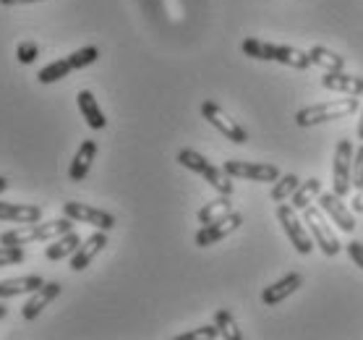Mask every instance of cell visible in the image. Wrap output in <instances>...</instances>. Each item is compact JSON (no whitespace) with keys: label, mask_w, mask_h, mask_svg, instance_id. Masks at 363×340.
<instances>
[{"label":"cell","mask_w":363,"mask_h":340,"mask_svg":"<svg viewBox=\"0 0 363 340\" xmlns=\"http://www.w3.org/2000/svg\"><path fill=\"white\" fill-rule=\"evenodd\" d=\"M223 170L230 178H248V181L272 183L280 178V168L269 165V163H243V160H225Z\"/></svg>","instance_id":"obj_9"},{"label":"cell","mask_w":363,"mask_h":340,"mask_svg":"<svg viewBox=\"0 0 363 340\" xmlns=\"http://www.w3.org/2000/svg\"><path fill=\"white\" fill-rule=\"evenodd\" d=\"M201 116L209 126H215L217 131L223 133L225 139H230L233 144H246L248 141V133L246 128L238 124V121H233L228 113H225L215 100H204L201 102Z\"/></svg>","instance_id":"obj_5"},{"label":"cell","mask_w":363,"mask_h":340,"mask_svg":"<svg viewBox=\"0 0 363 340\" xmlns=\"http://www.w3.org/2000/svg\"><path fill=\"white\" fill-rule=\"evenodd\" d=\"M361 102L355 100L353 94H347L345 100H335V102H322V105H311V108H303L296 113V124L298 126H319L327 124V121H340L345 116H353L358 110Z\"/></svg>","instance_id":"obj_4"},{"label":"cell","mask_w":363,"mask_h":340,"mask_svg":"<svg viewBox=\"0 0 363 340\" xmlns=\"http://www.w3.org/2000/svg\"><path fill=\"white\" fill-rule=\"evenodd\" d=\"M277 220H280V225L285 228L290 243L296 246L298 254H311V249H314V238L306 233L303 220H298L296 207H290V204H282L280 202V204H277Z\"/></svg>","instance_id":"obj_7"},{"label":"cell","mask_w":363,"mask_h":340,"mask_svg":"<svg viewBox=\"0 0 363 340\" xmlns=\"http://www.w3.org/2000/svg\"><path fill=\"white\" fill-rule=\"evenodd\" d=\"M76 102H79V110H82V116L89 128L102 131V128L108 126V118H105V113H102V108H99V102L94 100V94H91L89 89L79 92V94H76Z\"/></svg>","instance_id":"obj_18"},{"label":"cell","mask_w":363,"mask_h":340,"mask_svg":"<svg viewBox=\"0 0 363 340\" xmlns=\"http://www.w3.org/2000/svg\"><path fill=\"white\" fill-rule=\"evenodd\" d=\"M74 228V220L71 217H58V220H50V223H26L16 231H6L0 236V243H13V246H26V243H34V241H48V238H58L63 233H68Z\"/></svg>","instance_id":"obj_2"},{"label":"cell","mask_w":363,"mask_h":340,"mask_svg":"<svg viewBox=\"0 0 363 340\" xmlns=\"http://www.w3.org/2000/svg\"><path fill=\"white\" fill-rule=\"evenodd\" d=\"M178 163H181L186 170H191V173H199L201 178H204L212 189L217 191V194H228V197H233V178L225 170H220V168H215L209 160L204 158V155H199L196 150H181L178 152Z\"/></svg>","instance_id":"obj_3"},{"label":"cell","mask_w":363,"mask_h":340,"mask_svg":"<svg viewBox=\"0 0 363 340\" xmlns=\"http://www.w3.org/2000/svg\"><path fill=\"white\" fill-rule=\"evenodd\" d=\"M353 186V144L340 139L335 147V165H332V189L337 197H345Z\"/></svg>","instance_id":"obj_6"},{"label":"cell","mask_w":363,"mask_h":340,"mask_svg":"<svg viewBox=\"0 0 363 340\" xmlns=\"http://www.w3.org/2000/svg\"><path fill=\"white\" fill-rule=\"evenodd\" d=\"M9 314V307H6V304H3V301H0V319H3V317Z\"/></svg>","instance_id":"obj_38"},{"label":"cell","mask_w":363,"mask_h":340,"mask_svg":"<svg viewBox=\"0 0 363 340\" xmlns=\"http://www.w3.org/2000/svg\"><path fill=\"white\" fill-rule=\"evenodd\" d=\"M243 225V215L240 212H230V215L220 217L215 223L201 225V231L196 233V246L199 249H206V246H215L217 241L228 238L230 233H235Z\"/></svg>","instance_id":"obj_11"},{"label":"cell","mask_w":363,"mask_h":340,"mask_svg":"<svg viewBox=\"0 0 363 340\" xmlns=\"http://www.w3.org/2000/svg\"><path fill=\"white\" fill-rule=\"evenodd\" d=\"M0 220H9V223H40L42 209L37 204H13V202H0Z\"/></svg>","instance_id":"obj_19"},{"label":"cell","mask_w":363,"mask_h":340,"mask_svg":"<svg viewBox=\"0 0 363 340\" xmlns=\"http://www.w3.org/2000/svg\"><path fill=\"white\" fill-rule=\"evenodd\" d=\"M37 58H40V45H37V42H21V45L16 48V60H18V63L29 66V63H34Z\"/></svg>","instance_id":"obj_31"},{"label":"cell","mask_w":363,"mask_h":340,"mask_svg":"<svg viewBox=\"0 0 363 340\" xmlns=\"http://www.w3.org/2000/svg\"><path fill=\"white\" fill-rule=\"evenodd\" d=\"M97 58H99V50L94 48V45H86V48H82V50H76V53H71V55H68L71 66H74V71L91 66V63H94Z\"/></svg>","instance_id":"obj_29"},{"label":"cell","mask_w":363,"mask_h":340,"mask_svg":"<svg viewBox=\"0 0 363 340\" xmlns=\"http://www.w3.org/2000/svg\"><path fill=\"white\" fill-rule=\"evenodd\" d=\"M71 71H74L71 60L60 58V60H55V63H50V66L42 68L40 74H37V82L40 84H55V82H60V79H66Z\"/></svg>","instance_id":"obj_25"},{"label":"cell","mask_w":363,"mask_h":340,"mask_svg":"<svg viewBox=\"0 0 363 340\" xmlns=\"http://www.w3.org/2000/svg\"><path fill=\"white\" fill-rule=\"evenodd\" d=\"M319 194H322V181H319V178H308V181L301 183L296 189V194H293V207L306 209Z\"/></svg>","instance_id":"obj_24"},{"label":"cell","mask_w":363,"mask_h":340,"mask_svg":"<svg viewBox=\"0 0 363 340\" xmlns=\"http://www.w3.org/2000/svg\"><path fill=\"white\" fill-rule=\"evenodd\" d=\"M347 254H350V259L363 270V243L361 241H350V243H347Z\"/></svg>","instance_id":"obj_33"},{"label":"cell","mask_w":363,"mask_h":340,"mask_svg":"<svg viewBox=\"0 0 363 340\" xmlns=\"http://www.w3.org/2000/svg\"><path fill=\"white\" fill-rule=\"evenodd\" d=\"M355 133H358V139L363 141V110H361V121H358V128H355Z\"/></svg>","instance_id":"obj_36"},{"label":"cell","mask_w":363,"mask_h":340,"mask_svg":"<svg viewBox=\"0 0 363 340\" xmlns=\"http://www.w3.org/2000/svg\"><path fill=\"white\" fill-rule=\"evenodd\" d=\"M9 189V181H6V178H3V175H0V194H3V191Z\"/></svg>","instance_id":"obj_37"},{"label":"cell","mask_w":363,"mask_h":340,"mask_svg":"<svg viewBox=\"0 0 363 340\" xmlns=\"http://www.w3.org/2000/svg\"><path fill=\"white\" fill-rule=\"evenodd\" d=\"M353 212H358V215L363 212V189H358V194H355V199H353Z\"/></svg>","instance_id":"obj_34"},{"label":"cell","mask_w":363,"mask_h":340,"mask_svg":"<svg viewBox=\"0 0 363 340\" xmlns=\"http://www.w3.org/2000/svg\"><path fill=\"white\" fill-rule=\"evenodd\" d=\"M215 338H223V335H220V327H217V324H204V327H196V330H191V332H183V335H178L175 340H215Z\"/></svg>","instance_id":"obj_30"},{"label":"cell","mask_w":363,"mask_h":340,"mask_svg":"<svg viewBox=\"0 0 363 340\" xmlns=\"http://www.w3.org/2000/svg\"><path fill=\"white\" fill-rule=\"evenodd\" d=\"M319 207L327 212V215L335 220V223L342 228L345 233H353L355 231V217H353V212L342 204V197H337L335 191L332 194H319Z\"/></svg>","instance_id":"obj_14"},{"label":"cell","mask_w":363,"mask_h":340,"mask_svg":"<svg viewBox=\"0 0 363 340\" xmlns=\"http://www.w3.org/2000/svg\"><path fill=\"white\" fill-rule=\"evenodd\" d=\"M322 87L332 92H342V94H353V97L363 94V79L345 74V71H324Z\"/></svg>","instance_id":"obj_17"},{"label":"cell","mask_w":363,"mask_h":340,"mask_svg":"<svg viewBox=\"0 0 363 340\" xmlns=\"http://www.w3.org/2000/svg\"><path fill=\"white\" fill-rule=\"evenodd\" d=\"M301 285H303V278H301V273H288L285 278H280L277 283H272L269 288H264V293H262V301H264L267 307H277V304H282L285 299H290V296H293Z\"/></svg>","instance_id":"obj_15"},{"label":"cell","mask_w":363,"mask_h":340,"mask_svg":"<svg viewBox=\"0 0 363 340\" xmlns=\"http://www.w3.org/2000/svg\"><path fill=\"white\" fill-rule=\"evenodd\" d=\"M94 155H97V141L94 139H84L76 150L74 160H71V168H68V178L74 183H82L86 175H89V168L94 163Z\"/></svg>","instance_id":"obj_16"},{"label":"cell","mask_w":363,"mask_h":340,"mask_svg":"<svg viewBox=\"0 0 363 340\" xmlns=\"http://www.w3.org/2000/svg\"><path fill=\"white\" fill-rule=\"evenodd\" d=\"M240 48H243V53H246L248 58H254V60H277L282 66L298 68V71H306V68L311 66L308 53L298 50V48H290V45H274V42L248 37V40H243Z\"/></svg>","instance_id":"obj_1"},{"label":"cell","mask_w":363,"mask_h":340,"mask_svg":"<svg viewBox=\"0 0 363 340\" xmlns=\"http://www.w3.org/2000/svg\"><path fill=\"white\" fill-rule=\"evenodd\" d=\"M60 296V283H45L42 288H37L29 296V301L24 304V309H21V317H24L26 322H32V319H37V317L42 314V309H48L52 301Z\"/></svg>","instance_id":"obj_13"},{"label":"cell","mask_w":363,"mask_h":340,"mask_svg":"<svg viewBox=\"0 0 363 340\" xmlns=\"http://www.w3.org/2000/svg\"><path fill=\"white\" fill-rule=\"evenodd\" d=\"M303 223H306V228L311 231V238L319 243V249H322L327 257H335V254H340L337 236H335V231L327 225V220H324V215L319 212V209L308 204V207L303 209Z\"/></svg>","instance_id":"obj_8"},{"label":"cell","mask_w":363,"mask_h":340,"mask_svg":"<svg viewBox=\"0 0 363 340\" xmlns=\"http://www.w3.org/2000/svg\"><path fill=\"white\" fill-rule=\"evenodd\" d=\"M215 324L220 327V335L228 340H240L243 338V332L238 330V324H235V319H233V314L228 312V309H217L215 312Z\"/></svg>","instance_id":"obj_27"},{"label":"cell","mask_w":363,"mask_h":340,"mask_svg":"<svg viewBox=\"0 0 363 340\" xmlns=\"http://www.w3.org/2000/svg\"><path fill=\"white\" fill-rule=\"evenodd\" d=\"M105 246H108V231L91 233L89 238L84 241L82 246L74 251V257H71V270H74V273H82V270H86V267L94 262V257H97Z\"/></svg>","instance_id":"obj_12"},{"label":"cell","mask_w":363,"mask_h":340,"mask_svg":"<svg viewBox=\"0 0 363 340\" xmlns=\"http://www.w3.org/2000/svg\"><path fill=\"white\" fill-rule=\"evenodd\" d=\"M63 215L76 220V223L94 225L97 231H113L116 228V217L110 215V212L91 207V204H82V202H66L63 204Z\"/></svg>","instance_id":"obj_10"},{"label":"cell","mask_w":363,"mask_h":340,"mask_svg":"<svg viewBox=\"0 0 363 340\" xmlns=\"http://www.w3.org/2000/svg\"><path fill=\"white\" fill-rule=\"evenodd\" d=\"M308 58H311V66H319L322 71H342L345 68V58L332 53L330 48H322V45H314L308 50Z\"/></svg>","instance_id":"obj_23"},{"label":"cell","mask_w":363,"mask_h":340,"mask_svg":"<svg viewBox=\"0 0 363 340\" xmlns=\"http://www.w3.org/2000/svg\"><path fill=\"white\" fill-rule=\"evenodd\" d=\"M24 3H45V0H0V6H24Z\"/></svg>","instance_id":"obj_35"},{"label":"cell","mask_w":363,"mask_h":340,"mask_svg":"<svg viewBox=\"0 0 363 340\" xmlns=\"http://www.w3.org/2000/svg\"><path fill=\"white\" fill-rule=\"evenodd\" d=\"M79 246H82V238H79L74 231H68L50 243L48 249H45V257H48L50 262H60V259H66V257H74V251L79 249Z\"/></svg>","instance_id":"obj_21"},{"label":"cell","mask_w":363,"mask_h":340,"mask_svg":"<svg viewBox=\"0 0 363 340\" xmlns=\"http://www.w3.org/2000/svg\"><path fill=\"white\" fill-rule=\"evenodd\" d=\"M301 186V181H298V175H293V173H285V175H280L277 178V183H274V189L269 191V197H272V202H285L288 197H293L296 194V189Z\"/></svg>","instance_id":"obj_26"},{"label":"cell","mask_w":363,"mask_h":340,"mask_svg":"<svg viewBox=\"0 0 363 340\" xmlns=\"http://www.w3.org/2000/svg\"><path fill=\"white\" fill-rule=\"evenodd\" d=\"M26 259L24 246H13V243H0V267L21 265Z\"/></svg>","instance_id":"obj_28"},{"label":"cell","mask_w":363,"mask_h":340,"mask_svg":"<svg viewBox=\"0 0 363 340\" xmlns=\"http://www.w3.org/2000/svg\"><path fill=\"white\" fill-rule=\"evenodd\" d=\"M230 212H233L230 197H228V194H220L217 199L206 202L204 207L199 209V223H201V225H209V223H215V220H220V217L230 215Z\"/></svg>","instance_id":"obj_22"},{"label":"cell","mask_w":363,"mask_h":340,"mask_svg":"<svg viewBox=\"0 0 363 340\" xmlns=\"http://www.w3.org/2000/svg\"><path fill=\"white\" fill-rule=\"evenodd\" d=\"M45 280L40 275H24V278H11V280H0V299H13L21 293H34L42 288Z\"/></svg>","instance_id":"obj_20"},{"label":"cell","mask_w":363,"mask_h":340,"mask_svg":"<svg viewBox=\"0 0 363 340\" xmlns=\"http://www.w3.org/2000/svg\"><path fill=\"white\" fill-rule=\"evenodd\" d=\"M353 186L363 189V147L353 155Z\"/></svg>","instance_id":"obj_32"}]
</instances>
